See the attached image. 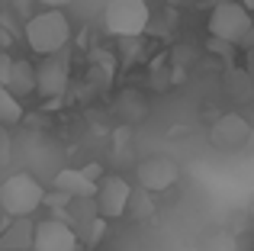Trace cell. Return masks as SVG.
I'll use <instances>...</instances> for the list:
<instances>
[{"label": "cell", "mask_w": 254, "mask_h": 251, "mask_svg": "<svg viewBox=\"0 0 254 251\" xmlns=\"http://www.w3.org/2000/svg\"><path fill=\"white\" fill-rule=\"evenodd\" d=\"M68 39H71V23L58 6H45L42 13H36L26 23V42L39 55H52V52L64 49Z\"/></svg>", "instance_id": "6da1fadb"}, {"label": "cell", "mask_w": 254, "mask_h": 251, "mask_svg": "<svg viewBox=\"0 0 254 251\" xmlns=\"http://www.w3.org/2000/svg\"><path fill=\"white\" fill-rule=\"evenodd\" d=\"M42 184L32 174H13L0 184V209L6 216H32L42 206Z\"/></svg>", "instance_id": "7a4b0ae2"}, {"label": "cell", "mask_w": 254, "mask_h": 251, "mask_svg": "<svg viewBox=\"0 0 254 251\" xmlns=\"http://www.w3.org/2000/svg\"><path fill=\"white\" fill-rule=\"evenodd\" d=\"M106 29L119 39H135L148 29V3L145 0H110L106 3Z\"/></svg>", "instance_id": "3957f363"}, {"label": "cell", "mask_w": 254, "mask_h": 251, "mask_svg": "<svg viewBox=\"0 0 254 251\" xmlns=\"http://www.w3.org/2000/svg\"><path fill=\"white\" fill-rule=\"evenodd\" d=\"M251 23H254L251 13L238 0H219V6L209 16V32H212V39H222L229 45H242V39L251 29Z\"/></svg>", "instance_id": "277c9868"}, {"label": "cell", "mask_w": 254, "mask_h": 251, "mask_svg": "<svg viewBox=\"0 0 254 251\" xmlns=\"http://www.w3.org/2000/svg\"><path fill=\"white\" fill-rule=\"evenodd\" d=\"M93 203H97V213L103 219H116L129 209L132 203V187L126 177L110 174V177H100L97 181V193H93Z\"/></svg>", "instance_id": "5b68a950"}, {"label": "cell", "mask_w": 254, "mask_h": 251, "mask_svg": "<svg viewBox=\"0 0 254 251\" xmlns=\"http://www.w3.org/2000/svg\"><path fill=\"white\" fill-rule=\"evenodd\" d=\"M68 55L64 49L52 52V55H42V64L36 68V94L42 97H62L68 90Z\"/></svg>", "instance_id": "8992f818"}, {"label": "cell", "mask_w": 254, "mask_h": 251, "mask_svg": "<svg viewBox=\"0 0 254 251\" xmlns=\"http://www.w3.org/2000/svg\"><path fill=\"white\" fill-rule=\"evenodd\" d=\"M77 235L64 219H42L32 229V251H77Z\"/></svg>", "instance_id": "52a82bcc"}, {"label": "cell", "mask_w": 254, "mask_h": 251, "mask_svg": "<svg viewBox=\"0 0 254 251\" xmlns=\"http://www.w3.org/2000/svg\"><path fill=\"white\" fill-rule=\"evenodd\" d=\"M135 174H138V184L148 193H164V190H171L177 184V164L164 155H155V158H145L135 168Z\"/></svg>", "instance_id": "ba28073f"}, {"label": "cell", "mask_w": 254, "mask_h": 251, "mask_svg": "<svg viewBox=\"0 0 254 251\" xmlns=\"http://www.w3.org/2000/svg\"><path fill=\"white\" fill-rule=\"evenodd\" d=\"M248 138H251V126L235 113L222 116V120L212 126V145H216V148H225V151L242 148Z\"/></svg>", "instance_id": "9c48e42d"}, {"label": "cell", "mask_w": 254, "mask_h": 251, "mask_svg": "<svg viewBox=\"0 0 254 251\" xmlns=\"http://www.w3.org/2000/svg\"><path fill=\"white\" fill-rule=\"evenodd\" d=\"M32 229L29 216H13V222L0 232V251H32Z\"/></svg>", "instance_id": "30bf717a"}, {"label": "cell", "mask_w": 254, "mask_h": 251, "mask_svg": "<svg viewBox=\"0 0 254 251\" xmlns=\"http://www.w3.org/2000/svg\"><path fill=\"white\" fill-rule=\"evenodd\" d=\"M3 87L10 90L13 97H19V100L29 97V94H36V64H29L26 58H13Z\"/></svg>", "instance_id": "8fae6325"}, {"label": "cell", "mask_w": 254, "mask_h": 251, "mask_svg": "<svg viewBox=\"0 0 254 251\" xmlns=\"http://www.w3.org/2000/svg\"><path fill=\"white\" fill-rule=\"evenodd\" d=\"M55 190H62L68 196H93L97 193V181H90L81 168H62L55 174Z\"/></svg>", "instance_id": "7c38bea8"}, {"label": "cell", "mask_w": 254, "mask_h": 251, "mask_svg": "<svg viewBox=\"0 0 254 251\" xmlns=\"http://www.w3.org/2000/svg\"><path fill=\"white\" fill-rule=\"evenodd\" d=\"M74 235H77V245H84V248H97L100 242H103V235H106V219L103 216H90V219H84L81 226L74 229Z\"/></svg>", "instance_id": "4fadbf2b"}, {"label": "cell", "mask_w": 254, "mask_h": 251, "mask_svg": "<svg viewBox=\"0 0 254 251\" xmlns=\"http://www.w3.org/2000/svg\"><path fill=\"white\" fill-rule=\"evenodd\" d=\"M23 120V103L19 97H13L6 87H0V126H13Z\"/></svg>", "instance_id": "5bb4252c"}, {"label": "cell", "mask_w": 254, "mask_h": 251, "mask_svg": "<svg viewBox=\"0 0 254 251\" xmlns=\"http://www.w3.org/2000/svg\"><path fill=\"white\" fill-rule=\"evenodd\" d=\"M10 62H13V58L6 55V52H0V87L6 84V74H10Z\"/></svg>", "instance_id": "9a60e30c"}, {"label": "cell", "mask_w": 254, "mask_h": 251, "mask_svg": "<svg viewBox=\"0 0 254 251\" xmlns=\"http://www.w3.org/2000/svg\"><path fill=\"white\" fill-rule=\"evenodd\" d=\"M6 151H10V135H6V129L0 126V161L6 158Z\"/></svg>", "instance_id": "2e32d148"}, {"label": "cell", "mask_w": 254, "mask_h": 251, "mask_svg": "<svg viewBox=\"0 0 254 251\" xmlns=\"http://www.w3.org/2000/svg\"><path fill=\"white\" fill-rule=\"evenodd\" d=\"M87 177H90V181H100V177H103V168H100V164H87V168H81Z\"/></svg>", "instance_id": "e0dca14e"}, {"label": "cell", "mask_w": 254, "mask_h": 251, "mask_svg": "<svg viewBox=\"0 0 254 251\" xmlns=\"http://www.w3.org/2000/svg\"><path fill=\"white\" fill-rule=\"evenodd\" d=\"M36 3H42V6H58V10H62V6L71 3V0H36Z\"/></svg>", "instance_id": "ac0fdd59"}, {"label": "cell", "mask_w": 254, "mask_h": 251, "mask_svg": "<svg viewBox=\"0 0 254 251\" xmlns=\"http://www.w3.org/2000/svg\"><path fill=\"white\" fill-rule=\"evenodd\" d=\"M238 3H242V6H245L248 13H254V0H238Z\"/></svg>", "instance_id": "d6986e66"}, {"label": "cell", "mask_w": 254, "mask_h": 251, "mask_svg": "<svg viewBox=\"0 0 254 251\" xmlns=\"http://www.w3.org/2000/svg\"><path fill=\"white\" fill-rule=\"evenodd\" d=\"M77 251H81V248H77Z\"/></svg>", "instance_id": "ffe728a7"}]
</instances>
